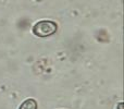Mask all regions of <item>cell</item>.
<instances>
[{
  "label": "cell",
  "instance_id": "3",
  "mask_svg": "<svg viewBox=\"0 0 124 109\" xmlns=\"http://www.w3.org/2000/svg\"><path fill=\"white\" fill-rule=\"evenodd\" d=\"M124 104L123 103H119L118 105H116V109H124Z\"/></svg>",
  "mask_w": 124,
  "mask_h": 109
},
{
  "label": "cell",
  "instance_id": "2",
  "mask_svg": "<svg viewBox=\"0 0 124 109\" xmlns=\"http://www.w3.org/2000/svg\"><path fill=\"white\" fill-rule=\"evenodd\" d=\"M38 105H37V101L33 98H27L23 101V103L20 105L19 109H37Z\"/></svg>",
  "mask_w": 124,
  "mask_h": 109
},
{
  "label": "cell",
  "instance_id": "1",
  "mask_svg": "<svg viewBox=\"0 0 124 109\" xmlns=\"http://www.w3.org/2000/svg\"><path fill=\"white\" fill-rule=\"evenodd\" d=\"M58 26H57L56 22L49 21V20H43L39 21L33 26V33L38 37H49L56 34Z\"/></svg>",
  "mask_w": 124,
  "mask_h": 109
}]
</instances>
